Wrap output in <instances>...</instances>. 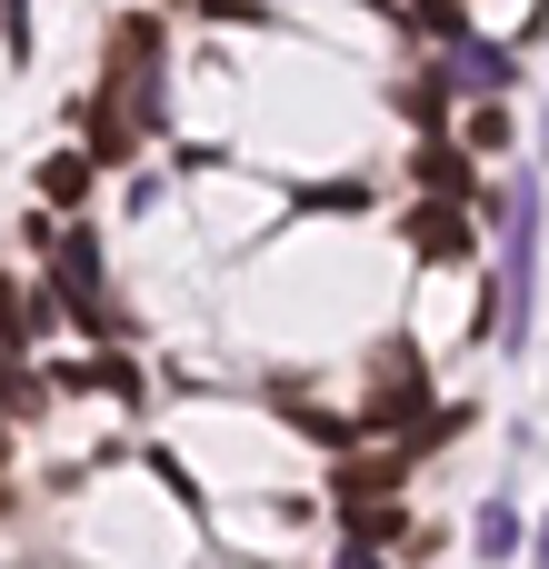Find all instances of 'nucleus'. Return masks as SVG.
Here are the masks:
<instances>
[{
    "mask_svg": "<svg viewBox=\"0 0 549 569\" xmlns=\"http://www.w3.org/2000/svg\"><path fill=\"white\" fill-rule=\"evenodd\" d=\"M450 80H470V90H510V80H520V60L460 30V40H450Z\"/></svg>",
    "mask_w": 549,
    "mask_h": 569,
    "instance_id": "4",
    "label": "nucleus"
},
{
    "mask_svg": "<svg viewBox=\"0 0 549 569\" xmlns=\"http://www.w3.org/2000/svg\"><path fill=\"white\" fill-rule=\"evenodd\" d=\"M0 400H10V410H40V380H30L20 360H0Z\"/></svg>",
    "mask_w": 549,
    "mask_h": 569,
    "instance_id": "9",
    "label": "nucleus"
},
{
    "mask_svg": "<svg viewBox=\"0 0 549 569\" xmlns=\"http://www.w3.org/2000/svg\"><path fill=\"white\" fill-rule=\"evenodd\" d=\"M0 450H10V430H0Z\"/></svg>",
    "mask_w": 549,
    "mask_h": 569,
    "instance_id": "14",
    "label": "nucleus"
},
{
    "mask_svg": "<svg viewBox=\"0 0 549 569\" xmlns=\"http://www.w3.org/2000/svg\"><path fill=\"white\" fill-rule=\"evenodd\" d=\"M420 400H430V390H420V350L390 340V350H380V380H370V400H360V420L390 430V420H420Z\"/></svg>",
    "mask_w": 549,
    "mask_h": 569,
    "instance_id": "2",
    "label": "nucleus"
},
{
    "mask_svg": "<svg viewBox=\"0 0 549 569\" xmlns=\"http://www.w3.org/2000/svg\"><path fill=\"white\" fill-rule=\"evenodd\" d=\"M410 170H420V190H450V200L470 190V150H460V140H420Z\"/></svg>",
    "mask_w": 549,
    "mask_h": 569,
    "instance_id": "5",
    "label": "nucleus"
},
{
    "mask_svg": "<svg viewBox=\"0 0 549 569\" xmlns=\"http://www.w3.org/2000/svg\"><path fill=\"white\" fill-rule=\"evenodd\" d=\"M210 20H270V0H200Z\"/></svg>",
    "mask_w": 549,
    "mask_h": 569,
    "instance_id": "11",
    "label": "nucleus"
},
{
    "mask_svg": "<svg viewBox=\"0 0 549 569\" xmlns=\"http://www.w3.org/2000/svg\"><path fill=\"white\" fill-rule=\"evenodd\" d=\"M80 190H90V150H50V160H40V200H50V210H70Z\"/></svg>",
    "mask_w": 549,
    "mask_h": 569,
    "instance_id": "6",
    "label": "nucleus"
},
{
    "mask_svg": "<svg viewBox=\"0 0 549 569\" xmlns=\"http://www.w3.org/2000/svg\"><path fill=\"white\" fill-rule=\"evenodd\" d=\"M340 569H380V540H350V550H340Z\"/></svg>",
    "mask_w": 549,
    "mask_h": 569,
    "instance_id": "12",
    "label": "nucleus"
},
{
    "mask_svg": "<svg viewBox=\"0 0 549 569\" xmlns=\"http://www.w3.org/2000/svg\"><path fill=\"white\" fill-rule=\"evenodd\" d=\"M540 569H549V520H540Z\"/></svg>",
    "mask_w": 549,
    "mask_h": 569,
    "instance_id": "13",
    "label": "nucleus"
},
{
    "mask_svg": "<svg viewBox=\"0 0 549 569\" xmlns=\"http://www.w3.org/2000/svg\"><path fill=\"white\" fill-rule=\"evenodd\" d=\"M530 290H540V190L520 180L500 200V340L530 350Z\"/></svg>",
    "mask_w": 549,
    "mask_h": 569,
    "instance_id": "1",
    "label": "nucleus"
},
{
    "mask_svg": "<svg viewBox=\"0 0 549 569\" xmlns=\"http://www.w3.org/2000/svg\"><path fill=\"white\" fill-rule=\"evenodd\" d=\"M470 540H480V560H510V550H520V510H510V500H490V510L470 520Z\"/></svg>",
    "mask_w": 549,
    "mask_h": 569,
    "instance_id": "7",
    "label": "nucleus"
},
{
    "mask_svg": "<svg viewBox=\"0 0 549 569\" xmlns=\"http://www.w3.org/2000/svg\"><path fill=\"white\" fill-rule=\"evenodd\" d=\"M410 250H420V260H430V270H440V260H470V250H480V240H470V220H460V200H450V210H440V200H430V210H420V220H410Z\"/></svg>",
    "mask_w": 549,
    "mask_h": 569,
    "instance_id": "3",
    "label": "nucleus"
},
{
    "mask_svg": "<svg viewBox=\"0 0 549 569\" xmlns=\"http://www.w3.org/2000/svg\"><path fill=\"white\" fill-rule=\"evenodd\" d=\"M0 40H10V50H30V0H0Z\"/></svg>",
    "mask_w": 549,
    "mask_h": 569,
    "instance_id": "10",
    "label": "nucleus"
},
{
    "mask_svg": "<svg viewBox=\"0 0 549 569\" xmlns=\"http://www.w3.org/2000/svg\"><path fill=\"white\" fill-rule=\"evenodd\" d=\"M500 140H510V120H500V110H470V130H460V150H500Z\"/></svg>",
    "mask_w": 549,
    "mask_h": 569,
    "instance_id": "8",
    "label": "nucleus"
}]
</instances>
